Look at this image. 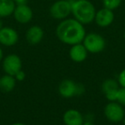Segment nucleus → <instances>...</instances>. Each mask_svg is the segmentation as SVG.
Wrapping results in <instances>:
<instances>
[{
	"label": "nucleus",
	"mask_w": 125,
	"mask_h": 125,
	"mask_svg": "<svg viewBox=\"0 0 125 125\" xmlns=\"http://www.w3.org/2000/svg\"><path fill=\"white\" fill-rule=\"evenodd\" d=\"M105 117L112 123H120L125 116V111L123 105L116 101L109 102L104 109Z\"/></svg>",
	"instance_id": "6"
},
{
	"label": "nucleus",
	"mask_w": 125,
	"mask_h": 125,
	"mask_svg": "<svg viewBox=\"0 0 125 125\" xmlns=\"http://www.w3.org/2000/svg\"><path fill=\"white\" fill-rule=\"evenodd\" d=\"M62 121L65 125H82L84 123V116L78 110L70 109L63 113Z\"/></svg>",
	"instance_id": "12"
},
{
	"label": "nucleus",
	"mask_w": 125,
	"mask_h": 125,
	"mask_svg": "<svg viewBox=\"0 0 125 125\" xmlns=\"http://www.w3.org/2000/svg\"><path fill=\"white\" fill-rule=\"evenodd\" d=\"M4 27V24H3V21H2V18H0V29Z\"/></svg>",
	"instance_id": "25"
},
{
	"label": "nucleus",
	"mask_w": 125,
	"mask_h": 125,
	"mask_svg": "<svg viewBox=\"0 0 125 125\" xmlns=\"http://www.w3.org/2000/svg\"><path fill=\"white\" fill-rule=\"evenodd\" d=\"M120 86L118 82L114 79H106L101 85V90L109 102L116 101L117 91Z\"/></svg>",
	"instance_id": "10"
},
{
	"label": "nucleus",
	"mask_w": 125,
	"mask_h": 125,
	"mask_svg": "<svg viewBox=\"0 0 125 125\" xmlns=\"http://www.w3.org/2000/svg\"><path fill=\"white\" fill-rule=\"evenodd\" d=\"M16 85V80L14 76L5 74L0 77V92L9 94L12 92Z\"/></svg>",
	"instance_id": "15"
},
{
	"label": "nucleus",
	"mask_w": 125,
	"mask_h": 125,
	"mask_svg": "<svg viewBox=\"0 0 125 125\" xmlns=\"http://www.w3.org/2000/svg\"><path fill=\"white\" fill-rule=\"evenodd\" d=\"M16 6V3L13 0H0V18L12 16Z\"/></svg>",
	"instance_id": "16"
},
{
	"label": "nucleus",
	"mask_w": 125,
	"mask_h": 125,
	"mask_svg": "<svg viewBox=\"0 0 125 125\" xmlns=\"http://www.w3.org/2000/svg\"><path fill=\"white\" fill-rule=\"evenodd\" d=\"M15 20L20 24H27L33 19V13L32 9L27 4H16L12 15Z\"/></svg>",
	"instance_id": "7"
},
{
	"label": "nucleus",
	"mask_w": 125,
	"mask_h": 125,
	"mask_svg": "<svg viewBox=\"0 0 125 125\" xmlns=\"http://www.w3.org/2000/svg\"><path fill=\"white\" fill-rule=\"evenodd\" d=\"M82 44L90 53H99L105 48V40L102 35L97 33H90L86 34Z\"/></svg>",
	"instance_id": "4"
},
{
	"label": "nucleus",
	"mask_w": 125,
	"mask_h": 125,
	"mask_svg": "<svg viewBox=\"0 0 125 125\" xmlns=\"http://www.w3.org/2000/svg\"><path fill=\"white\" fill-rule=\"evenodd\" d=\"M3 58H4V52H3L2 48L0 47V62H2Z\"/></svg>",
	"instance_id": "23"
},
{
	"label": "nucleus",
	"mask_w": 125,
	"mask_h": 125,
	"mask_svg": "<svg viewBox=\"0 0 125 125\" xmlns=\"http://www.w3.org/2000/svg\"><path fill=\"white\" fill-rule=\"evenodd\" d=\"M49 12L55 20L66 19L71 14V0H57L51 5Z\"/></svg>",
	"instance_id": "3"
},
{
	"label": "nucleus",
	"mask_w": 125,
	"mask_h": 125,
	"mask_svg": "<svg viewBox=\"0 0 125 125\" xmlns=\"http://www.w3.org/2000/svg\"><path fill=\"white\" fill-rule=\"evenodd\" d=\"M122 122H123V123L125 125V116H124V117H123V121H122Z\"/></svg>",
	"instance_id": "26"
},
{
	"label": "nucleus",
	"mask_w": 125,
	"mask_h": 125,
	"mask_svg": "<svg viewBox=\"0 0 125 125\" xmlns=\"http://www.w3.org/2000/svg\"><path fill=\"white\" fill-rule=\"evenodd\" d=\"M16 4H27L28 0H13Z\"/></svg>",
	"instance_id": "21"
},
{
	"label": "nucleus",
	"mask_w": 125,
	"mask_h": 125,
	"mask_svg": "<svg viewBox=\"0 0 125 125\" xmlns=\"http://www.w3.org/2000/svg\"><path fill=\"white\" fill-rule=\"evenodd\" d=\"M44 38V30L41 27L33 25L26 32V40L30 45H35L42 41Z\"/></svg>",
	"instance_id": "13"
},
{
	"label": "nucleus",
	"mask_w": 125,
	"mask_h": 125,
	"mask_svg": "<svg viewBox=\"0 0 125 125\" xmlns=\"http://www.w3.org/2000/svg\"><path fill=\"white\" fill-rule=\"evenodd\" d=\"M77 85L78 83L70 79L62 80L58 86L59 94L64 99H70L77 96Z\"/></svg>",
	"instance_id": "11"
},
{
	"label": "nucleus",
	"mask_w": 125,
	"mask_h": 125,
	"mask_svg": "<svg viewBox=\"0 0 125 125\" xmlns=\"http://www.w3.org/2000/svg\"><path fill=\"white\" fill-rule=\"evenodd\" d=\"M69 54H70V57L72 61L75 62H82L87 59L88 52L85 48L83 44L79 43L71 45Z\"/></svg>",
	"instance_id": "14"
},
{
	"label": "nucleus",
	"mask_w": 125,
	"mask_h": 125,
	"mask_svg": "<svg viewBox=\"0 0 125 125\" xmlns=\"http://www.w3.org/2000/svg\"><path fill=\"white\" fill-rule=\"evenodd\" d=\"M2 67L4 73L15 76L18 71L22 70V62L21 57L16 54H9L4 57L2 60Z\"/></svg>",
	"instance_id": "5"
},
{
	"label": "nucleus",
	"mask_w": 125,
	"mask_h": 125,
	"mask_svg": "<svg viewBox=\"0 0 125 125\" xmlns=\"http://www.w3.org/2000/svg\"><path fill=\"white\" fill-rule=\"evenodd\" d=\"M19 40V35L16 30L10 27H3L0 29V44L4 46H14Z\"/></svg>",
	"instance_id": "8"
},
{
	"label": "nucleus",
	"mask_w": 125,
	"mask_h": 125,
	"mask_svg": "<svg viewBox=\"0 0 125 125\" xmlns=\"http://www.w3.org/2000/svg\"><path fill=\"white\" fill-rule=\"evenodd\" d=\"M15 79L16 80V82H22V81L25 80L26 78V74L22 70H21L20 71H18L17 73L15 75Z\"/></svg>",
	"instance_id": "20"
},
{
	"label": "nucleus",
	"mask_w": 125,
	"mask_h": 125,
	"mask_svg": "<svg viewBox=\"0 0 125 125\" xmlns=\"http://www.w3.org/2000/svg\"><path fill=\"white\" fill-rule=\"evenodd\" d=\"M10 125H26L25 123H11Z\"/></svg>",
	"instance_id": "24"
},
{
	"label": "nucleus",
	"mask_w": 125,
	"mask_h": 125,
	"mask_svg": "<svg viewBox=\"0 0 125 125\" xmlns=\"http://www.w3.org/2000/svg\"><path fill=\"white\" fill-rule=\"evenodd\" d=\"M96 11L95 6L89 0H71V14L82 25L94 21Z\"/></svg>",
	"instance_id": "2"
},
{
	"label": "nucleus",
	"mask_w": 125,
	"mask_h": 125,
	"mask_svg": "<svg viewBox=\"0 0 125 125\" xmlns=\"http://www.w3.org/2000/svg\"><path fill=\"white\" fill-rule=\"evenodd\" d=\"M123 0H102L103 6L111 10L117 9L121 5Z\"/></svg>",
	"instance_id": "17"
},
{
	"label": "nucleus",
	"mask_w": 125,
	"mask_h": 125,
	"mask_svg": "<svg viewBox=\"0 0 125 125\" xmlns=\"http://www.w3.org/2000/svg\"><path fill=\"white\" fill-rule=\"evenodd\" d=\"M86 34L84 25L75 18H66L62 20L56 28L57 39L62 43L69 45L82 43Z\"/></svg>",
	"instance_id": "1"
},
{
	"label": "nucleus",
	"mask_w": 125,
	"mask_h": 125,
	"mask_svg": "<svg viewBox=\"0 0 125 125\" xmlns=\"http://www.w3.org/2000/svg\"><path fill=\"white\" fill-rule=\"evenodd\" d=\"M82 125H94V121H89V120H84V123Z\"/></svg>",
	"instance_id": "22"
},
{
	"label": "nucleus",
	"mask_w": 125,
	"mask_h": 125,
	"mask_svg": "<svg viewBox=\"0 0 125 125\" xmlns=\"http://www.w3.org/2000/svg\"><path fill=\"white\" fill-rule=\"evenodd\" d=\"M116 102L123 105V107L125 106V87H119L117 91V94H116Z\"/></svg>",
	"instance_id": "18"
},
{
	"label": "nucleus",
	"mask_w": 125,
	"mask_h": 125,
	"mask_svg": "<svg viewBox=\"0 0 125 125\" xmlns=\"http://www.w3.org/2000/svg\"><path fill=\"white\" fill-rule=\"evenodd\" d=\"M114 18L115 16L113 10L103 7L102 9L96 11L94 21L100 28H107L112 24V22L114 21Z\"/></svg>",
	"instance_id": "9"
},
{
	"label": "nucleus",
	"mask_w": 125,
	"mask_h": 125,
	"mask_svg": "<svg viewBox=\"0 0 125 125\" xmlns=\"http://www.w3.org/2000/svg\"><path fill=\"white\" fill-rule=\"evenodd\" d=\"M117 82L120 87H125V69H123L119 73L117 77Z\"/></svg>",
	"instance_id": "19"
}]
</instances>
